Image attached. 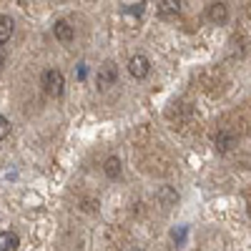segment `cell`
Wrapping results in <instances>:
<instances>
[{"label":"cell","instance_id":"6da1fadb","mask_svg":"<svg viewBox=\"0 0 251 251\" xmlns=\"http://www.w3.org/2000/svg\"><path fill=\"white\" fill-rule=\"evenodd\" d=\"M40 86H43L46 96H50V98H60L63 91H66V75H63L58 68H48V71H43Z\"/></svg>","mask_w":251,"mask_h":251},{"label":"cell","instance_id":"7a4b0ae2","mask_svg":"<svg viewBox=\"0 0 251 251\" xmlns=\"http://www.w3.org/2000/svg\"><path fill=\"white\" fill-rule=\"evenodd\" d=\"M116 80H118V68H116V63L106 60V63H103V66L98 68V73H96V86H98V91H108L111 86H116Z\"/></svg>","mask_w":251,"mask_h":251},{"label":"cell","instance_id":"3957f363","mask_svg":"<svg viewBox=\"0 0 251 251\" xmlns=\"http://www.w3.org/2000/svg\"><path fill=\"white\" fill-rule=\"evenodd\" d=\"M128 73H131L136 80H141V78L149 75V73H151V60H149V55H143V53L131 55V58H128Z\"/></svg>","mask_w":251,"mask_h":251},{"label":"cell","instance_id":"277c9868","mask_svg":"<svg viewBox=\"0 0 251 251\" xmlns=\"http://www.w3.org/2000/svg\"><path fill=\"white\" fill-rule=\"evenodd\" d=\"M211 143H214V151L216 153H228L236 146V136L228 131V128H219L214 136H211Z\"/></svg>","mask_w":251,"mask_h":251},{"label":"cell","instance_id":"5b68a950","mask_svg":"<svg viewBox=\"0 0 251 251\" xmlns=\"http://www.w3.org/2000/svg\"><path fill=\"white\" fill-rule=\"evenodd\" d=\"M206 20L214 23V25H224L228 20V5L221 3V0H214V3L206 8Z\"/></svg>","mask_w":251,"mask_h":251},{"label":"cell","instance_id":"8992f818","mask_svg":"<svg viewBox=\"0 0 251 251\" xmlns=\"http://www.w3.org/2000/svg\"><path fill=\"white\" fill-rule=\"evenodd\" d=\"M53 35L55 40H60V43H73V38H75V28L68 23L66 18H60L53 23Z\"/></svg>","mask_w":251,"mask_h":251},{"label":"cell","instance_id":"52a82bcc","mask_svg":"<svg viewBox=\"0 0 251 251\" xmlns=\"http://www.w3.org/2000/svg\"><path fill=\"white\" fill-rule=\"evenodd\" d=\"M181 8H183V0H161L158 3V15L163 20H171V18H176L181 13Z\"/></svg>","mask_w":251,"mask_h":251},{"label":"cell","instance_id":"ba28073f","mask_svg":"<svg viewBox=\"0 0 251 251\" xmlns=\"http://www.w3.org/2000/svg\"><path fill=\"white\" fill-rule=\"evenodd\" d=\"M13 30H15V23H13V18L10 15H3L0 13V46L8 43V40L13 38Z\"/></svg>","mask_w":251,"mask_h":251},{"label":"cell","instance_id":"9c48e42d","mask_svg":"<svg viewBox=\"0 0 251 251\" xmlns=\"http://www.w3.org/2000/svg\"><path fill=\"white\" fill-rule=\"evenodd\" d=\"M103 174H106L108 178H118L121 176V158L118 156H108L106 161H103Z\"/></svg>","mask_w":251,"mask_h":251},{"label":"cell","instance_id":"30bf717a","mask_svg":"<svg viewBox=\"0 0 251 251\" xmlns=\"http://www.w3.org/2000/svg\"><path fill=\"white\" fill-rule=\"evenodd\" d=\"M18 236L13 231H3L0 234V251H18Z\"/></svg>","mask_w":251,"mask_h":251},{"label":"cell","instance_id":"8fae6325","mask_svg":"<svg viewBox=\"0 0 251 251\" xmlns=\"http://www.w3.org/2000/svg\"><path fill=\"white\" fill-rule=\"evenodd\" d=\"M8 136H10V121L0 116V138H8Z\"/></svg>","mask_w":251,"mask_h":251},{"label":"cell","instance_id":"7c38bea8","mask_svg":"<svg viewBox=\"0 0 251 251\" xmlns=\"http://www.w3.org/2000/svg\"><path fill=\"white\" fill-rule=\"evenodd\" d=\"M183 236H186V228H181V231H178V234L174 231V241H178V244H181V241H183Z\"/></svg>","mask_w":251,"mask_h":251},{"label":"cell","instance_id":"4fadbf2b","mask_svg":"<svg viewBox=\"0 0 251 251\" xmlns=\"http://www.w3.org/2000/svg\"><path fill=\"white\" fill-rule=\"evenodd\" d=\"M3 66H5V53L0 50V71H3Z\"/></svg>","mask_w":251,"mask_h":251},{"label":"cell","instance_id":"5bb4252c","mask_svg":"<svg viewBox=\"0 0 251 251\" xmlns=\"http://www.w3.org/2000/svg\"><path fill=\"white\" fill-rule=\"evenodd\" d=\"M128 251H143V249H138V246H133V249H128Z\"/></svg>","mask_w":251,"mask_h":251},{"label":"cell","instance_id":"9a60e30c","mask_svg":"<svg viewBox=\"0 0 251 251\" xmlns=\"http://www.w3.org/2000/svg\"><path fill=\"white\" fill-rule=\"evenodd\" d=\"M25 3H30V0H25Z\"/></svg>","mask_w":251,"mask_h":251}]
</instances>
